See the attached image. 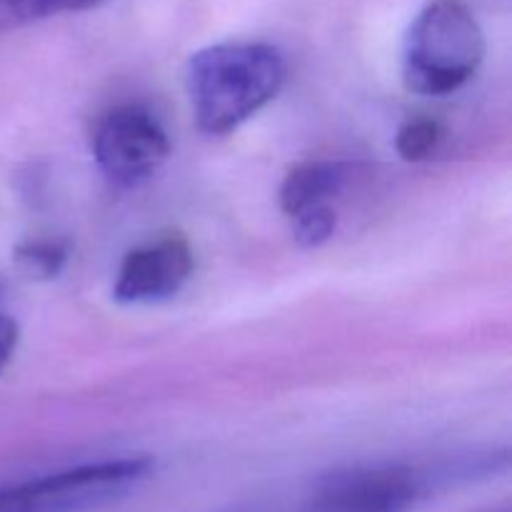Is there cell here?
I'll return each mask as SVG.
<instances>
[{"instance_id":"cell-11","label":"cell","mask_w":512,"mask_h":512,"mask_svg":"<svg viewBox=\"0 0 512 512\" xmlns=\"http://www.w3.org/2000/svg\"><path fill=\"white\" fill-rule=\"evenodd\" d=\"M18 323L8 315L0 313V375L5 373V368L13 360L15 348H18Z\"/></svg>"},{"instance_id":"cell-6","label":"cell","mask_w":512,"mask_h":512,"mask_svg":"<svg viewBox=\"0 0 512 512\" xmlns=\"http://www.w3.org/2000/svg\"><path fill=\"white\" fill-rule=\"evenodd\" d=\"M345 180L348 168L338 160H305L285 175L278 193L280 210L295 218L303 210L330 203V198L343 190Z\"/></svg>"},{"instance_id":"cell-12","label":"cell","mask_w":512,"mask_h":512,"mask_svg":"<svg viewBox=\"0 0 512 512\" xmlns=\"http://www.w3.org/2000/svg\"><path fill=\"white\" fill-rule=\"evenodd\" d=\"M485 512H512V510H510V505H500V508H490Z\"/></svg>"},{"instance_id":"cell-4","label":"cell","mask_w":512,"mask_h":512,"mask_svg":"<svg viewBox=\"0 0 512 512\" xmlns=\"http://www.w3.org/2000/svg\"><path fill=\"white\" fill-rule=\"evenodd\" d=\"M93 155L110 183L135 188L168 160L170 140L148 108L120 105L95 125Z\"/></svg>"},{"instance_id":"cell-1","label":"cell","mask_w":512,"mask_h":512,"mask_svg":"<svg viewBox=\"0 0 512 512\" xmlns=\"http://www.w3.org/2000/svg\"><path fill=\"white\" fill-rule=\"evenodd\" d=\"M285 83L278 48L253 40H230L198 50L188 60L185 85L198 128L228 135L265 108Z\"/></svg>"},{"instance_id":"cell-9","label":"cell","mask_w":512,"mask_h":512,"mask_svg":"<svg viewBox=\"0 0 512 512\" xmlns=\"http://www.w3.org/2000/svg\"><path fill=\"white\" fill-rule=\"evenodd\" d=\"M15 260L25 273L35 275V278H55L63 270L68 253L60 243L53 240H28L15 250Z\"/></svg>"},{"instance_id":"cell-8","label":"cell","mask_w":512,"mask_h":512,"mask_svg":"<svg viewBox=\"0 0 512 512\" xmlns=\"http://www.w3.org/2000/svg\"><path fill=\"white\" fill-rule=\"evenodd\" d=\"M440 140H443V128L440 123L430 118H415L408 120L403 128L398 130L395 138V150L408 163H420V160L430 158L438 150Z\"/></svg>"},{"instance_id":"cell-2","label":"cell","mask_w":512,"mask_h":512,"mask_svg":"<svg viewBox=\"0 0 512 512\" xmlns=\"http://www.w3.org/2000/svg\"><path fill=\"white\" fill-rule=\"evenodd\" d=\"M485 58V35L460 0H433L413 20L403 50L410 93L450 95L463 88Z\"/></svg>"},{"instance_id":"cell-7","label":"cell","mask_w":512,"mask_h":512,"mask_svg":"<svg viewBox=\"0 0 512 512\" xmlns=\"http://www.w3.org/2000/svg\"><path fill=\"white\" fill-rule=\"evenodd\" d=\"M105 0H0V28L35 23L63 13L98 8Z\"/></svg>"},{"instance_id":"cell-10","label":"cell","mask_w":512,"mask_h":512,"mask_svg":"<svg viewBox=\"0 0 512 512\" xmlns=\"http://www.w3.org/2000/svg\"><path fill=\"white\" fill-rule=\"evenodd\" d=\"M290 220H293L295 240L303 248H318V245L328 243L330 235L335 233V225H338V215L330 203L303 210Z\"/></svg>"},{"instance_id":"cell-5","label":"cell","mask_w":512,"mask_h":512,"mask_svg":"<svg viewBox=\"0 0 512 512\" xmlns=\"http://www.w3.org/2000/svg\"><path fill=\"white\" fill-rule=\"evenodd\" d=\"M193 275V250L183 235H160L123 258L113 285L120 305L163 303L178 295Z\"/></svg>"},{"instance_id":"cell-3","label":"cell","mask_w":512,"mask_h":512,"mask_svg":"<svg viewBox=\"0 0 512 512\" xmlns=\"http://www.w3.org/2000/svg\"><path fill=\"white\" fill-rule=\"evenodd\" d=\"M435 478L410 465H363L330 473L295 505L298 512H410Z\"/></svg>"}]
</instances>
